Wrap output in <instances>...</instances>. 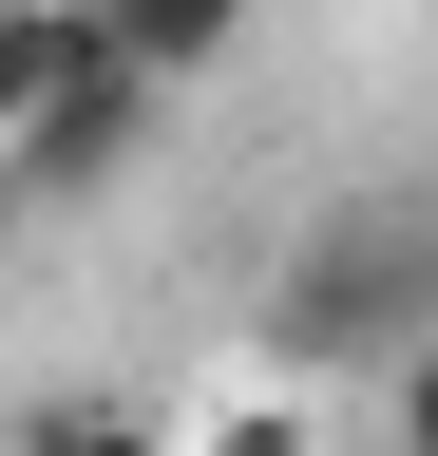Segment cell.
<instances>
[{
	"instance_id": "cell-5",
	"label": "cell",
	"mask_w": 438,
	"mask_h": 456,
	"mask_svg": "<svg viewBox=\"0 0 438 456\" xmlns=\"http://www.w3.org/2000/svg\"><path fill=\"white\" fill-rule=\"evenodd\" d=\"M0 456H172V419H134V399H20Z\"/></svg>"
},
{
	"instance_id": "cell-6",
	"label": "cell",
	"mask_w": 438,
	"mask_h": 456,
	"mask_svg": "<svg viewBox=\"0 0 438 456\" xmlns=\"http://www.w3.org/2000/svg\"><path fill=\"white\" fill-rule=\"evenodd\" d=\"M77 57V0H0V134H20V95Z\"/></svg>"
},
{
	"instance_id": "cell-2",
	"label": "cell",
	"mask_w": 438,
	"mask_h": 456,
	"mask_svg": "<svg viewBox=\"0 0 438 456\" xmlns=\"http://www.w3.org/2000/svg\"><path fill=\"white\" fill-rule=\"evenodd\" d=\"M153 134H172V95H153L134 57H115V38L77 20V57H58V77L20 95V134H0V209H20V191H38V209H77V191H115V171H134Z\"/></svg>"
},
{
	"instance_id": "cell-1",
	"label": "cell",
	"mask_w": 438,
	"mask_h": 456,
	"mask_svg": "<svg viewBox=\"0 0 438 456\" xmlns=\"http://www.w3.org/2000/svg\"><path fill=\"white\" fill-rule=\"evenodd\" d=\"M438 342V209L419 191H343L324 228H286L267 266V380H419Z\"/></svg>"
},
{
	"instance_id": "cell-4",
	"label": "cell",
	"mask_w": 438,
	"mask_h": 456,
	"mask_svg": "<svg viewBox=\"0 0 438 456\" xmlns=\"http://www.w3.org/2000/svg\"><path fill=\"white\" fill-rule=\"evenodd\" d=\"M172 456H324V419H305V380H229L210 419H172Z\"/></svg>"
},
{
	"instance_id": "cell-3",
	"label": "cell",
	"mask_w": 438,
	"mask_h": 456,
	"mask_svg": "<svg viewBox=\"0 0 438 456\" xmlns=\"http://www.w3.org/2000/svg\"><path fill=\"white\" fill-rule=\"evenodd\" d=\"M77 20L115 38L153 95H191V77H229V57H248V20H267V0H77Z\"/></svg>"
}]
</instances>
